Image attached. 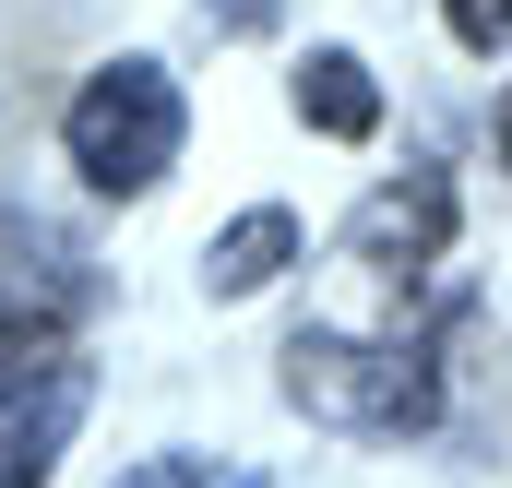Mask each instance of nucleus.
<instances>
[{"label":"nucleus","mask_w":512,"mask_h":488,"mask_svg":"<svg viewBox=\"0 0 512 488\" xmlns=\"http://www.w3.org/2000/svg\"><path fill=\"white\" fill-rule=\"evenodd\" d=\"M72 417H84V358H12L0 369V488H36L60 465V441H72Z\"/></svg>","instance_id":"7ed1b4c3"},{"label":"nucleus","mask_w":512,"mask_h":488,"mask_svg":"<svg viewBox=\"0 0 512 488\" xmlns=\"http://www.w3.org/2000/svg\"><path fill=\"white\" fill-rule=\"evenodd\" d=\"M501 167H512V96H501Z\"/></svg>","instance_id":"9d476101"},{"label":"nucleus","mask_w":512,"mask_h":488,"mask_svg":"<svg viewBox=\"0 0 512 488\" xmlns=\"http://www.w3.org/2000/svg\"><path fill=\"white\" fill-rule=\"evenodd\" d=\"M441 12H453V36H465V48H489V60L512 48V0H441Z\"/></svg>","instance_id":"6e6552de"},{"label":"nucleus","mask_w":512,"mask_h":488,"mask_svg":"<svg viewBox=\"0 0 512 488\" xmlns=\"http://www.w3.org/2000/svg\"><path fill=\"white\" fill-rule=\"evenodd\" d=\"M298 108H310V131H334V143H370V131H382V84H370L346 48H322V60L298 72Z\"/></svg>","instance_id":"423d86ee"},{"label":"nucleus","mask_w":512,"mask_h":488,"mask_svg":"<svg viewBox=\"0 0 512 488\" xmlns=\"http://www.w3.org/2000/svg\"><path fill=\"white\" fill-rule=\"evenodd\" d=\"M120 488H215V465H191V453H167V465H131Z\"/></svg>","instance_id":"1a4fd4ad"},{"label":"nucleus","mask_w":512,"mask_h":488,"mask_svg":"<svg viewBox=\"0 0 512 488\" xmlns=\"http://www.w3.org/2000/svg\"><path fill=\"white\" fill-rule=\"evenodd\" d=\"M286 250H298V215H274V203H262V215H239L227 239L203 250V286H215V298H251V286L286 274Z\"/></svg>","instance_id":"39448f33"},{"label":"nucleus","mask_w":512,"mask_h":488,"mask_svg":"<svg viewBox=\"0 0 512 488\" xmlns=\"http://www.w3.org/2000/svg\"><path fill=\"white\" fill-rule=\"evenodd\" d=\"M286 393H298L310 417L358 429V441H405V429L441 417L429 358H417V346H358V334H298V346H286Z\"/></svg>","instance_id":"f257e3e1"},{"label":"nucleus","mask_w":512,"mask_h":488,"mask_svg":"<svg viewBox=\"0 0 512 488\" xmlns=\"http://www.w3.org/2000/svg\"><path fill=\"white\" fill-rule=\"evenodd\" d=\"M346 239L370 250V262H393V274H417V262H429V250L453 239V179H441V167H417V179H405V191H370V203H358V227H346Z\"/></svg>","instance_id":"20e7f679"},{"label":"nucleus","mask_w":512,"mask_h":488,"mask_svg":"<svg viewBox=\"0 0 512 488\" xmlns=\"http://www.w3.org/2000/svg\"><path fill=\"white\" fill-rule=\"evenodd\" d=\"M179 84L155 72V60H108L84 96H72V167L96 179V191H155L167 167H179Z\"/></svg>","instance_id":"f03ea898"},{"label":"nucleus","mask_w":512,"mask_h":488,"mask_svg":"<svg viewBox=\"0 0 512 488\" xmlns=\"http://www.w3.org/2000/svg\"><path fill=\"white\" fill-rule=\"evenodd\" d=\"M12 358H48V310H36L24 286H0V369Z\"/></svg>","instance_id":"0eeeda50"}]
</instances>
